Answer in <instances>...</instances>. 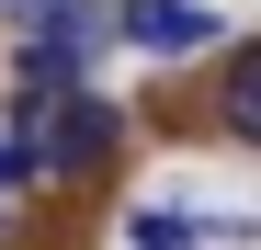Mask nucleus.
Returning <instances> with one entry per match:
<instances>
[{
    "label": "nucleus",
    "instance_id": "nucleus-2",
    "mask_svg": "<svg viewBox=\"0 0 261 250\" xmlns=\"http://www.w3.org/2000/svg\"><path fill=\"white\" fill-rule=\"evenodd\" d=\"M125 46H159V57H193V46H227L216 34V12H193V0H125Z\"/></svg>",
    "mask_w": 261,
    "mask_h": 250
},
{
    "label": "nucleus",
    "instance_id": "nucleus-5",
    "mask_svg": "<svg viewBox=\"0 0 261 250\" xmlns=\"http://www.w3.org/2000/svg\"><path fill=\"white\" fill-rule=\"evenodd\" d=\"M193 239H250V228H216V216H193V205H148L137 216V250H193Z\"/></svg>",
    "mask_w": 261,
    "mask_h": 250
},
{
    "label": "nucleus",
    "instance_id": "nucleus-1",
    "mask_svg": "<svg viewBox=\"0 0 261 250\" xmlns=\"http://www.w3.org/2000/svg\"><path fill=\"white\" fill-rule=\"evenodd\" d=\"M23 125L46 137V159H57L68 182L114 171V148H125V114H114V103H91V91H68V103H23Z\"/></svg>",
    "mask_w": 261,
    "mask_h": 250
},
{
    "label": "nucleus",
    "instance_id": "nucleus-4",
    "mask_svg": "<svg viewBox=\"0 0 261 250\" xmlns=\"http://www.w3.org/2000/svg\"><path fill=\"white\" fill-rule=\"evenodd\" d=\"M80 91V34H23V103H68Z\"/></svg>",
    "mask_w": 261,
    "mask_h": 250
},
{
    "label": "nucleus",
    "instance_id": "nucleus-3",
    "mask_svg": "<svg viewBox=\"0 0 261 250\" xmlns=\"http://www.w3.org/2000/svg\"><path fill=\"white\" fill-rule=\"evenodd\" d=\"M216 114H227L239 148H261V46H227V68H216Z\"/></svg>",
    "mask_w": 261,
    "mask_h": 250
},
{
    "label": "nucleus",
    "instance_id": "nucleus-6",
    "mask_svg": "<svg viewBox=\"0 0 261 250\" xmlns=\"http://www.w3.org/2000/svg\"><path fill=\"white\" fill-rule=\"evenodd\" d=\"M46 171H57V159H46V137H34V125H23V137H0V182H12V193L46 182Z\"/></svg>",
    "mask_w": 261,
    "mask_h": 250
}]
</instances>
